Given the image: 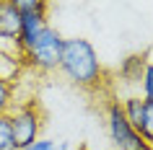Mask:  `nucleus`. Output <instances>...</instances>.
Wrapping results in <instances>:
<instances>
[{"mask_svg":"<svg viewBox=\"0 0 153 150\" xmlns=\"http://www.w3.org/2000/svg\"><path fill=\"white\" fill-rule=\"evenodd\" d=\"M57 70L73 86L83 88V91H94L104 80V67H101L96 49L88 39H65L62 60H60Z\"/></svg>","mask_w":153,"mask_h":150,"instance_id":"f257e3e1","label":"nucleus"},{"mask_svg":"<svg viewBox=\"0 0 153 150\" xmlns=\"http://www.w3.org/2000/svg\"><path fill=\"white\" fill-rule=\"evenodd\" d=\"M62 47H65V39L60 36V31L47 24L36 36V41L21 55V62H24V67L36 70L42 75L55 72L60 67V60H62Z\"/></svg>","mask_w":153,"mask_h":150,"instance_id":"f03ea898","label":"nucleus"},{"mask_svg":"<svg viewBox=\"0 0 153 150\" xmlns=\"http://www.w3.org/2000/svg\"><path fill=\"white\" fill-rule=\"evenodd\" d=\"M8 119H10V129H13V140H16V150H24L39 140L42 127H44V114H42V106L36 98L18 101L13 111L8 114Z\"/></svg>","mask_w":153,"mask_h":150,"instance_id":"7ed1b4c3","label":"nucleus"},{"mask_svg":"<svg viewBox=\"0 0 153 150\" xmlns=\"http://www.w3.org/2000/svg\"><path fill=\"white\" fill-rule=\"evenodd\" d=\"M104 119H106V134H109V142H112L114 150H153L151 145L127 124L120 101H106Z\"/></svg>","mask_w":153,"mask_h":150,"instance_id":"20e7f679","label":"nucleus"},{"mask_svg":"<svg viewBox=\"0 0 153 150\" xmlns=\"http://www.w3.org/2000/svg\"><path fill=\"white\" fill-rule=\"evenodd\" d=\"M18 29H21V13L13 8L10 0H0V52L18 55Z\"/></svg>","mask_w":153,"mask_h":150,"instance_id":"39448f33","label":"nucleus"},{"mask_svg":"<svg viewBox=\"0 0 153 150\" xmlns=\"http://www.w3.org/2000/svg\"><path fill=\"white\" fill-rule=\"evenodd\" d=\"M44 26H47V13H21V29H18V41H16L18 55H24L36 41Z\"/></svg>","mask_w":153,"mask_h":150,"instance_id":"423d86ee","label":"nucleus"},{"mask_svg":"<svg viewBox=\"0 0 153 150\" xmlns=\"http://www.w3.org/2000/svg\"><path fill=\"white\" fill-rule=\"evenodd\" d=\"M145 67H148V55H145V52L127 55L120 62V78H122V83H127V86H137V83L143 80Z\"/></svg>","mask_w":153,"mask_h":150,"instance_id":"0eeeda50","label":"nucleus"},{"mask_svg":"<svg viewBox=\"0 0 153 150\" xmlns=\"http://www.w3.org/2000/svg\"><path fill=\"white\" fill-rule=\"evenodd\" d=\"M24 62H21V55L16 52H0V80H5L10 86H16L18 78L24 75Z\"/></svg>","mask_w":153,"mask_h":150,"instance_id":"6e6552de","label":"nucleus"},{"mask_svg":"<svg viewBox=\"0 0 153 150\" xmlns=\"http://www.w3.org/2000/svg\"><path fill=\"white\" fill-rule=\"evenodd\" d=\"M122 106V114H125V119H127V124L132 127V129H140V124H143V114H145V101L140 98V96H125L120 101Z\"/></svg>","mask_w":153,"mask_h":150,"instance_id":"1a4fd4ad","label":"nucleus"},{"mask_svg":"<svg viewBox=\"0 0 153 150\" xmlns=\"http://www.w3.org/2000/svg\"><path fill=\"white\" fill-rule=\"evenodd\" d=\"M16 103H18L16 101V86L0 80V117H8Z\"/></svg>","mask_w":153,"mask_h":150,"instance_id":"9d476101","label":"nucleus"},{"mask_svg":"<svg viewBox=\"0 0 153 150\" xmlns=\"http://www.w3.org/2000/svg\"><path fill=\"white\" fill-rule=\"evenodd\" d=\"M10 3L18 13H47L49 10V3L44 0H10Z\"/></svg>","mask_w":153,"mask_h":150,"instance_id":"9b49d317","label":"nucleus"},{"mask_svg":"<svg viewBox=\"0 0 153 150\" xmlns=\"http://www.w3.org/2000/svg\"><path fill=\"white\" fill-rule=\"evenodd\" d=\"M140 98H143L148 106H153V65L148 62L143 72V80H140Z\"/></svg>","mask_w":153,"mask_h":150,"instance_id":"f8f14e48","label":"nucleus"},{"mask_svg":"<svg viewBox=\"0 0 153 150\" xmlns=\"http://www.w3.org/2000/svg\"><path fill=\"white\" fill-rule=\"evenodd\" d=\"M0 150H16V140H13L8 117H0Z\"/></svg>","mask_w":153,"mask_h":150,"instance_id":"ddd939ff","label":"nucleus"},{"mask_svg":"<svg viewBox=\"0 0 153 150\" xmlns=\"http://www.w3.org/2000/svg\"><path fill=\"white\" fill-rule=\"evenodd\" d=\"M137 134L143 137L148 145L153 148V106H148L145 103V114H143V124H140V129H137Z\"/></svg>","mask_w":153,"mask_h":150,"instance_id":"4468645a","label":"nucleus"},{"mask_svg":"<svg viewBox=\"0 0 153 150\" xmlns=\"http://www.w3.org/2000/svg\"><path fill=\"white\" fill-rule=\"evenodd\" d=\"M24 150H55V142L52 140H44V137H39L36 142H31L29 148H24Z\"/></svg>","mask_w":153,"mask_h":150,"instance_id":"2eb2a0df","label":"nucleus"},{"mask_svg":"<svg viewBox=\"0 0 153 150\" xmlns=\"http://www.w3.org/2000/svg\"><path fill=\"white\" fill-rule=\"evenodd\" d=\"M78 150H88V148H86V145H81V148H78Z\"/></svg>","mask_w":153,"mask_h":150,"instance_id":"dca6fc26","label":"nucleus"}]
</instances>
